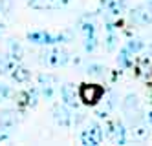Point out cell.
Instances as JSON below:
<instances>
[{"mask_svg": "<svg viewBox=\"0 0 152 146\" xmlns=\"http://www.w3.org/2000/svg\"><path fill=\"white\" fill-rule=\"evenodd\" d=\"M97 48V37L92 35V37H84V51L86 53H94Z\"/></svg>", "mask_w": 152, "mask_h": 146, "instance_id": "25", "label": "cell"}, {"mask_svg": "<svg viewBox=\"0 0 152 146\" xmlns=\"http://www.w3.org/2000/svg\"><path fill=\"white\" fill-rule=\"evenodd\" d=\"M106 68L101 64H88V68H86V73H88L90 77H95V78H104L106 75Z\"/></svg>", "mask_w": 152, "mask_h": 146, "instance_id": "22", "label": "cell"}, {"mask_svg": "<svg viewBox=\"0 0 152 146\" xmlns=\"http://www.w3.org/2000/svg\"><path fill=\"white\" fill-rule=\"evenodd\" d=\"M81 35L83 37H92L95 35V24L92 20H83L81 22Z\"/></svg>", "mask_w": 152, "mask_h": 146, "instance_id": "24", "label": "cell"}, {"mask_svg": "<svg viewBox=\"0 0 152 146\" xmlns=\"http://www.w3.org/2000/svg\"><path fill=\"white\" fill-rule=\"evenodd\" d=\"M37 82H39V93L42 99H46V100H51L53 97L57 95L59 92V78L55 75H51V73H40L37 77Z\"/></svg>", "mask_w": 152, "mask_h": 146, "instance_id": "6", "label": "cell"}, {"mask_svg": "<svg viewBox=\"0 0 152 146\" xmlns=\"http://www.w3.org/2000/svg\"><path fill=\"white\" fill-rule=\"evenodd\" d=\"M130 53H132V55H136V53H139L141 49H143L145 48V42L143 40H141V38H130L128 42H126V46H125Z\"/></svg>", "mask_w": 152, "mask_h": 146, "instance_id": "23", "label": "cell"}, {"mask_svg": "<svg viewBox=\"0 0 152 146\" xmlns=\"http://www.w3.org/2000/svg\"><path fill=\"white\" fill-rule=\"evenodd\" d=\"M15 102L20 110H28L29 108V92L28 89H22V92L15 93Z\"/></svg>", "mask_w": 152, "mask_h": 146, "instance_id": "21", "label": "cell"}, {"mask_svg": "<svg viewBox=\"0 0 152 146\" xmlns=\"http://www.w3.org/2000/svg\"><path fill=\"white\" fill-rule=\"evenodd\" d=\"M115 106H117V97H115L114 92H110V93H108V97H106V100H104V104L97 108V113L95 115L99 117V119H106L114 111Z\"/></svg>", "mask_w": 152, "mask_h": 146, "instance_id": "14", "label": "cell"}, {"mask_svg": "<svg viewBox=\"0 0 152 146\" xmlns=\"http://www.w3.org/2000/svg\"><path fill=\"white\" fill-rule=\"evenodd\" d=\"M72 0H28V6L37 11H50V9H61L66 7Z\"/></svg>", "mask_w": 152, "mask_h": 146, "instance_id": "12", "label": "cell"}, {"mask_svg": "<svg viewBox=\"0 0 152 146\" xmlns=\"http://www.w3.org/2000/svg\"><path fill=\"white\" fill-rule=\"evenodd\" d=\"M117 64H119V68H123V70L132 68L134 66V55L130 53L126 48H123L121 51H119V55H117Z\"/></svg>", "mask_w": 152, "mask_h": 146, "instance_id": "19", "label": "cell"}, {"mask_svg": "<svg viewBox=\"0 0 152 146\" xmlns=\"http://www.w3.org/2000/svg\"><path fill=\"white\" fill-rule=\"evenodd\" d=\"M13 135V131H9V130H4V128H0V142H4V141H9Z\"/></svg>", "mask_w": 152, "mask_h": 146, "instance_id": "28", "label": "cell"}, {"mask_svg": "<svg viewBox=\"0 0 152 146\" xmlns=\"http://www.w3.org/2000/svg\"><path fill=\"white\" fill-rule=\"evenodd\" d=\"M147 6L150 7V11H152V0H148V2H147Z\"/></svg>", "mask_w": 152, "mask_h": 146, "instance_id": "31", "label": "cell"}, {"mask_svg": "<svg viewBox=\"0 0 152 146\" xmlns=\"http://www.w3.org/2000/svg\"><path fill=\"white\" fill-rule=\"evenodd\" d=\"M4 29H6V26H4V22H0V35L4 33Z\"/></svg>", "mask_w": 152, "mask_h": 146, "instance_id": "30", "label": "cell"}, {"mask_svg": "<svg viewBox=\"0 0 152 146\" xmlns=\"http://www.w3.org/2000/svg\"><path fill=\"white\" fill-rule=\"evenodd\" d=\"M61 99L62 102L73 108V110H79L81 106V99H79V86H75L72 82H66L61 86Z\"/></svg>", "mask_w": 152, "mask_h": 146, "instance_id": "9", "label": "cell"}, {"mask_svg": "<svg viewBox=\"0 0 152 146\" xmlns=\"http://www.w3.org/2000/svg\"><path fill=\"white\" fill-rule=\"evenodd\" d=\"M147 124H148V128L152 130V110H150L148 113H147Z\"/></svg>", "mask_w": 152, "mask_h": 146, "instance_id": "29", "label": "cell"}, {"mask_svg": "<svg viewBox=\"0 0 152 146\" xmlns=\"http://www.w3.org/2000/svg\"><path fill=\"white\" fill-rule=\"evenodd\" d=\"M104 97V88L101 84H90L84 82L79 86V99L84 106H97Z\"/></svg>", "mask_w": 152, "mask_h": 146, "instance_id": "5", "label": "cell"}, {"mask_svg": "<svg viewBox=\"0 0 152 146\" xmlns=\"http://www.w3.org/2000/svg\"><path fill=\"white\" fill-rule=\"evenodd\" d=\"M9 95H11V88H9L7 84H4V82H0V102L6 100V99H9Z\"/></svg>", "mask_w": 152, "mask_h": 146, "instance_id": "27", "label": "cell"}, {"mask_svg": "<svg viewBox=\"0 0 152 146\" xmlns=\"http://www.w3.org/2000/svg\"><path fill=\"white\" fill-rule=\"evenodd\" d=\"M128 18L136 26H148V24H152V11H150V7L147 4L145 6H137L134 9H130Z\"/></svg>", "mask_w": 152, "mask_h": 146, "instance_id": "10", "label": "cell"}, {"mask_svg": "<svg viewBox=\"0 0 152 146\" xmlns=\"http://www.w3.org/2000/svg\"><path fill=\"white\" fill-rule=\"evenodd\" d=\"M126 135L136 141V142H145L148 141L150 137V130H148V124L145 121H139V122H134V124H130V128L126 130Z\"/></svg>", "mask_w": 152, "mask_h": 146, "instance_id": "11", "label": "cell"}, {"mask_svg": "<svg viewBox=\"0 0 152 146\" xmlns=\"http://www.w3.org/2000/svg\"><path fill=\"white\" fill-rule=\"evenodd\" d=\"M81 142L86 146H99L103 142V126L99 122H90L83 131H81Z\"/></svg>", "mask_w": 152, "mask_h": 146, "instance_id": "8", "label": "cell"}, {"mask_svg": "<svg viewBox=\"0 0 152 146\" xmlns=\"http://www.w3.org/2000/svg\"><path fill=\"white\" fill-rule=\"evenodd\" d=\"M103 141H108L112 144H119L123 146L128 142V135H126V128L121 121H106L103 126Z\"/></svg>", "mask_w": 152, "mask_h": 146, "instance_id": "3", "label": "cell"}, {"mask_svg": "<svg viewBox=\"0 0 152 146\" xmlns=\"http://www.w3.org/2000/svg\"><path fill=\"white\" fill-rule=\"evenodd\" d=\"M17 126H18V113L15 110H2L0 111V128L15 131Z\"/></svg>", "mask_w": 152, "mask_h": 146, "instance_id": "13", "label": "cell"}, {"mask_svg": "<svg viewBox=\"0 0 152 146\" xmlns=\"http://www.w3.org/2000/svg\"><path fill=\"white\" fill-rule=\"evenodd\" d=\"M117 33H115V24L114 22H106V37H104V48L106 51H114L117 46Z\"/></svg>", "mask_w": 152, "mask_h": 146, "instance_id": "15", "label": "cell"}, {"mask_svg": "<svg viewBox=\"0 0 152 146\" xmlns=\"http://www.w3.org/2000/svg\"><path fill=\"white\" fill-rule=\"evenodd\" d=\"M104 7H106V11H108L112 17H119V15L125 11L126 2H125V0H106V2H104Z\"/></svg>", "mask_w": 152, "mask_h": 146, "instance_id": "18", "label": "cell"}, {"mask_svg": "<svg viewBox=\"0 0 152 146\" xmlns=\"http://www.w3.org/2000/svg\"><path fill=\"white\" fill-rule=\"evenodd\" d=\"M28 92H29V108H35L39 104V97H40L39 88H29Z\"/></svg>", "mask_w": 152, "mask_h": 146, "instance_id": "26", "label": "cell"}, {"mask_svg": "<svg viewBox=\"0 0 152 146\" xmlns=\"http://www.w3.org/2000/svg\"><path fill=\"white\" fill-rule=\"evenodd\" d=\"M18 62H15L9 55H0V75H9L11 73V70L15 68Z\"/></svg>", "mask_w": 152, "mask_h": 146, "instance_id": "20", "label": "cell"}, {"mask_svg": "<svg viewBox=\"0 0 152 146\" xmlns=\"http://www.w3.org/2000/svg\"><path fill=\"white\" fill-rule=\"evenodd\" d=\"M40 57H42L40 59L42 64H46L48 68H62V66H66L70 62V53L66 49H61V48L46 49Z\"/></svg>", "mask_w": 152, "mask_h": 146, "instance_id": "7", "label": "cell"}, {"mask_svg": "<svg viewBox=\"0 0 152 146\" xmlns=\"http://www.w3.org/2000/svg\"><path fill=\"white\" fill-rule=\"evenodd\" d=\"M101 2H106V0H101Z\"/></svg>", "mask_w": 152, "mask_h": 146, "instance_id": "32", "label": "cell"}, {"mask_svg": "<svg viewBox=\"0 0 152 146\" xmlns=\"http://www.w3.org/2000/svg\"><path fill=\"white\" fill-rule=\"evenodd\" d=\"M28 42L37 44V46H55L61 42H68L72 38L70 33H50L44 29H37V31H29L26 35Z\"/></svg>", "mask_w": 152, "mask_h": 146, "instance_id": "1", "label": "cell"}, {"mask_svg": "<svg viewBox=\"0 0 152 146\" xmlns=\"http://www.w3.org/2000/svg\"><path fill=\"white\" fill-rule=\"evenodd\" d=\"M51 115H53L55 124L61 126V128H72V126L79 124V122L83 121V113H77V117H75L73 108L66 106L64 102H62V104H53Z\"/></svg>", "mask_w": 152, "mask_h": 146, "instance_id": "2", "label": "cell"}, {"mask_svg": "<svg viewBox=\"0 0 152 146\" xmlns=\"http://www.w3.org/2000/svg\"><path fill=\"white\" fill-rule=\"evenodd\" d=\"M7 55L15 62H20V60L24 59V49H22V46H20L15 38H9L7 40Z\"/></svg>", "mask_w": 152, "mask_h": 146, "instance_id": "17", "label": "cell"}, {"mask_svg": "<svg viewBox=\"0 0 152 146\" xmlns=\"http://www.w3.org/2000/svg\"><path fill=\"white\" fill-rule=\"evenodd\" d=\"M121 111L126 119L128 124H134V122H139V121H145L143 117V108H141V102L139 99L134 95V93H128L123 102H121Z\"/></svg>", "mask_w": 152, "mask_h": 146, "instance_id": "4", "label": "cell"}, {"mask_svg": "<svg viewBox=\"0 0 152 146\" xmlns=\"http://www.w3.org/2000/svg\"><path fill=\"white\" fill-rule=\"evenodd\" d=\"M9 77H11L15 82H20V84H24V82H28L29 78H31V71H29L28 68H24V66L17 64L15 68L11 70V73H9Z\"/></svg>", "mask_w": 152, "mask_h": 146, "instance_id": "16", "label": "cell"}]
</instances>
